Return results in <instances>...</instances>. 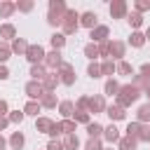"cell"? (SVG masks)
Wrapping results in <instances>:
<instances>
[{
	"instance_id": "35",
	"label": "cell",
	"mask_w": 150,
	"mask_h": 150,
	"mask_svg": "<svg viewBox=\"0 0 150 150\" xmlns=\"http://www.w3.org/2000/svg\"><path fill=\"white\" fill-rule=\"evenodd\" d=\"M16 9V5L14 2H0V16L2 19H7V16H12V12Z\"/></svg>"
},
{
	"instance_id": "57",
	"label": "cell",
	"mask_w": 150,
	"mask_h": 150,
	"mask_svg": "<svg viewBox=\"0 0 150 150\" xmlns=\"http://www.w3.org/2000/svg\"><path fill=\"white\" fill-rule=\"evenodd\" d=\"M145 96H148V98H150V84H148V87H145Z\"/></svg>"
},
{
	"instance_id": "20",
	"label": "cell",
	"mask_w": 150,
	"mask_h": 150,
	"mask_svg": "<svg viewBox=\"0 0 150 150\" xmlns=\"http://www.w3.org/2000/svg\"><path fill=\"white\" fill-rule=\"evenodd\" d=\"M136 138H131V136H122L120 141H117V150H136Z\"/></svg>"
},
{
	"instance_id": "47",
	"label": "cell",
	"mask_w": 150,
	"mask_h": 150,
	"mask_svg": "<svg viewBox=\"0 0 150 150\" xmlns=\"http://www.w3.org/2000/svg\"><path fill=\"white\" fill-rule=\"evenodd\" d=\"M14 5H16V9H19V12H30V9H33V2H30V0H23V2H14Z\"/></svg>"
},
{
	"instance_id": "23",
	"label": "cell",
	"mask_w": 150,
	"mask_h": 150,
	"mask_svg": "<svg viewBox=\"0 0 150 150\" xmlns=\"http://www.w3.org/2000/svg\"><path fill=\"white\" fill-rule=\"evenodd\" d=\"M49 42H52V49L61 52V49H63V45H66V35H63V33H54V35L49 38Z\"/></svg>"
},
{
	"instance_id": "54",
	"label": "cell",
	"mask_w": 150,
	"mask_h": 150,
	"mask_svg": "<svg viewBox=\"0 0 150 150\" xmlns=\"http://www.w3.org/2000/svg\"><path fill=\"white\" fill-rule=\"evenodd\" d=\"M7 124H9L7 115H5V117H0V131H5V129H7Z\"/></svg>"
},
{
	"instance_id": "45",
	"label": "cell",
	"mask_w": 150,
	"mask_h": 150,
	"mask_svg": "<svg viewBox=\"0 0 150 150\" xmlns=\"http://www.w3.org/2000/svg\"><path fill=\"white\" fill-rule=\"evenodd\" d=\"M138 122H129L127 124V136H131V138H136V134H138Z\"/></svg>"
},
{
	"instance_id": "5",
	"label": "cell",
	"mask_w": 150,
	"mask_h": 150,
	"mask_svg": "<svg viewBox=\"0 0 150 150\" xmlns=\"http://www.w3.org/2000/svg\"><path fill=\"white\" fill-rule=\"evenodd\" d=\"M23 91H26V96L30 98V101H40L42 96H45V89H42V82H35V80H30L26 87H23Z\"/></svg>"
},
{
	"instance_id": "12",
	"label": "cell",
	"mask_w": 150,
	"mask_h": 150,
	"mask_svg": "<svg viewBox=\"0 0 150 150\" xmlns=\"http://www.w3.org/2000/svg\"><path fill=\"white\" fill-rule=\"evenodd\" d=\"M105 115H108L112 122H117V120H124V117H127L124 108H122V105H117V103H112V105H105Z\"/></svg>"
},
{
	"instance_id": "17",
	"label": "cell",
	"mask_w": 150,
	"mask_h": 150,
	"mask_svg": "<svg viewBox=\"0 0 150 150\" xmlns=\"http://www.w3.org/2000/svg\"><path fill=\"white\" fill-rule=\"evenodd\" d=\"M56 84H59V75H56V73H47V77L42 80V89H45V91H54Z\"/></svg>"
},
{
	"instance_id": "49",
	"label": "cell",
	"mask_w": 150,
	"mask_h": 150,
	"mask_svg": "<svg viewBox=\"0 0 150 150\" xmlns=\"http://www.w3.org/2000/svg\"><path fill=\"white\" fill-rule=\"evenodd\" d=\"M145 9H150V0H138V2H136V12L141 14V12H145Z\"/></svg>"
},
{
	"instance_id": "41",
	"label": "cell",
	"mask_w": 150,
	"mask_h": 150,
	"mask_svg": "<svg viewBox=\"0 0 150 150\" xmlns=\"http://www.w3.org/2000/svg\"><path fill=\"white\" fill-rule=\"evenodd\" d=\"M84 150H103L101 138H89V141H87V145H84Z\"/></svg>"
},
{
	"instance_id": "36",
	"label": "cell",
	"mask_w": 150,
	"mask_h": 150,
	"mask_svg": "<svg viewBox=\"0 0 150 150\" xmlns=\"http://www.w3.org/2000/svg\"><path fill=\"white\" fill-rule=\"evenodd\" d=\"M148 84H150V77H145V75H141V73H138V75L134 77V87H136V89H145Z\"/></svg>"
},
{
	"instance_id": "8",
	"label": "cell",
	"mask_w": 150,
	"mask_h": 150,
	"mask_svg": "<svg viewBox=\"0 0 150 150\" xmlns=\"http://www.w3.org/2000/svg\"><path fill=\"white\" fill-rule=\"evenodd\" d=\"M61 52H56V49H52L49 54H45V61H42V66L45 68H52V70H59V66H61Z\"/></svg>"
},
{
	"instance_id": "13",
	"label": "cell",
	"mask_w": 150,
	"mask_h": 150,
	"mask_svg": "<svg viewBox=\"0 0 150 150\" xmlns=\"http://www.w3.org/2000/svg\"><path fill=\"white\" fill-rule=\"evenodd\" d=\"M96 19H98V16H96L94 12H84V14H80V26H84V28H89V30H91V28H96V26H98V23H96Z\"/></svg>"
},
{
	"instance_id": "27",
	"label": "cell",
	"mask_w": 150,
	"mask_h": 150,
	"mask_svg": "<svg viewBox=\"0 0 150 150\" xmlns=\"http://www.w3.org/2000/svg\"><path fill=\"white\" fill-rule=\"evenodd\" d=\"M63 148H66V150H77V148H80V138H77L75 134H66V138H63Z\"/></svg>"
},
{
	"instance_id": "52",
	"label": "cell",
	"mask_w": 150,
	"mask_h": 150,
	"mask_svg": "<svg viewBox=\"0 0 150 150\" xmlns=\"http://www.w3.org/2000/svg\"><path fill=\"white\" fill-rule=\"evenodd\" d=\"M7 77H9V70L5 63H0V80H7Z\"/></svg>"
},
{
	"instance_id": "44",
	"label": "cell",
	"mask_w": 150,
	"mask_h": 150,
	"mask_svg": "<svg viewBox=\"0 0 150 150\" xmlns=\"http://www.w3.org/2000/svg\"><path fill=\"white\" fill-rule=\"evenodd\" d=\"M87 103H89V96H80V98H77V103H75V110L87 112Z\"/></svg>"
},
{
	"instance_id": "38",
	"label": "cell",
	"mask_w": 150,
	"mask_h": 150,
	"mask_svg": "<svg viewBox=\"0 0 150 150\" xmlns=\"http://www.w3.org/2000/svg\"><path fill=\"white\" fill-rule=\"evenodd\" d=\"M9 56H12V47L7 42H0V63H5Z\"/></svg>"
},
{
	"instance_id": "29",
	"label": "cell",
	"mask_w": 150,
	"mask_h": 150,
	"mask_svg": "<svg viewBox=\"0 0 150 150\" xmlns=\"http://www.w3.org/2000/svg\"><path fill=\"white\" fill-rule=\"evenodd\" d=\"M42 110V105H40V101H28L26 105H23V115H35L38 117V112Z\"/></svg>"
},
{
	"instance_id": "53",
	"label": "cell",
	"mask_w": 150,
	"mask_h": 150,
	"mask_svg": "<svg viewBox=\"0 0 150 150\" xmlns=\"http://www.w3.org/2000/svg\"><path fill=\"white\" fill-rule=\"evenodd\" d=\"M141 75L150 77V63H143V66H141Z\"/></svg>"
},
{
	"instance_id": "11",
	"label": "cell",
	"mask_w": 150,
	"mask_h": 150,
	"mask_svg": "<svg viewBox=\"0 0 150 150\" xmlns=\"http://www.w3.org/2000/svg\"><path fill=\"white\" fill-rule=\"evenodd\" d=\"M108 35H110V30H108V26H96V28H91V33H89V38H91V42H108Z\"/></svg>"
},
{
	"instance_id": "21",
	"label": "cell",
	"mask_w": 150,
	"mask_h": 150,
	"mask_svg": "<svg viewBox=\"0 0 150 150\" xmlns=\"http://www.w3.org/2000/svg\"><path fill=\"white\" fill-rule=\"evenodd\" d=\"M120 87H122V84H120L117 80H112V77H108V82H105V87H103V91H105L108 96H117V94H120Z\"/></svg>"
},
{
	"instance_id": "42",
	"label": "cell",
	"mask_w": 150,
	"mask_h": 150,
	"mask_svg": "<svg viewBox=\"0 0 150 150\" xmlns=\"http://www.w3.org/2000/svg\"><path fill=\"white\" fill-rule=\"evenodd\" d=\"M73 122H82V124H89V112H80V110H75V112H73Z\"/></svg>"
},
{
	"instance_id": "31",
	"label": "cell",
	"mask_w": 150,
	"mask_h": 150,
	"mask_svg": "<svg viewBox=\"0 0 150 150\" xmlns=\"http://www.w3.org/2000/svg\"><path fill=\"white\" fill-rule=\"evenodd\" d=\"M115 73H120V75H134V66L127 63V61H120V63H115Z\"/></svg>"
},
{
	"instance_id": "33",
	"label": "cell",
	"mask_w": 150,
	"mask_h": 150,
	"mask_svg": "<svg viewBox=\"0 0 150 150\" xmlns=\"http://www.w3.org/2000/svg\"><path fill=\"white\" fill-rule=\"evenodd\" d=\"M84 56H87L89 61H94V59H98V45H94V42H89V45L84 47Z\"/></svg>"
},
{
	"instance_id": "22",
	"label": "cell",
	"mask_w": 150,
	"mask_h": 150,
	"mask_svg": "<svg viewBox=\"0 0 150 150\" xmlns=\"http://www.w3.org/2000/svg\"><path fill=\"white\" fill-rule=\"evenodd\" d=\"M0 38H5V40H14V38H16V28H14L12 23H2V26H0Z\"/></svg>"
},
{
	"instance_id": "2",
	"label": "cell",
	"mask_w": 150,
	"mask_h": 150,
	"mask_svg": "<svg viewBox=\"0 0 150 150\" xmlns=\"http://www.w3.org/2000/svg\"><path fill=\"white\" fill-rule=\"evenodd\" d=\"M68 12V7H66V2L63 0H52L49 2V14H47V23L49 26H61V21H63V14Z\"/></svg>"
},
{
	"instance_id": "24",
	"label": "cell",
	"mask_w": 150,
	"mask_h": 150,
	"mask_svg": "<svg viewBox=\"0 0 150 150\" xmlns=\"http://www.w3.org/2000/svg\"><path fill=\"white\" fill-rule=\"evenodd\" d=\"M9 47H12V52H14V54H26V49H28V42H26L23 38H14V42H12Z\"/></svg>"
},
{
	"instance_id": "28",
	"label": "cell",
	"mask_w": 150,
	"mask_h": 150,
	"mask_svg": "<svg viewBox=\"0 0 150 150\" xmlns=\"http://www.w3.org/2000/svg\"><path fill=\"white\" fill-rule=\"evenodd\" d=\"M40 105H42V108H56V96H54V91H45V96L40 98Z\"/></svg>"
},
{
	"instance_id": "19",
	"label": "cell",
	"mask_w": 150,
	"mask_h": 150,
	"mask_svg": "<svg viewBox=\"0 0 150 150\" xmlns=\"http://www.w3.org/2000/svg\"><path fill=\"white\" fill-rule=\"evenodd\" d=\"M52 124H54V122H52L49 117H38V120H35V129H38L40 134H49V131H52Z\"/></svg>"
},
{
	"instance_id": "26",
	"label": "cell",
	"mask_w": 150,
	"mask_h": 150,
	"mask_svg": "<svg viewBox=\"0 0 150 150\" xmlns=\"http://www.w3.org/2000/svg\"><path fill=\"white\" fill-rule=\"evenodd\" d=\"M23 143H26V138H23V134H21V131H14V134L9 136V145H12L14 150H21V148H23Z\"/></svg>"
},
{
	"instance_id": "10",
	"label": "cell",
	"mask_w": 150,
	"mask_h": 150,
	"mask_svg": "<svg viewBox=\"0 0 150 150\" xmlns=\"http://www.w3.org/2000/svg\"><path fill=\"white\" fill-rule=\"evenodd\" d=\"M110 16L112 19H124L127 16V2L124 0H112L110 2Z\"/></svg>"
},
{
	"instance_id": "58",
	"label": "cell",
	"mask_w": 150,
	"mask_h": 150,
	"mask_svg": "<svg viewBox=\"0 0 150 150\" xmlns=\"http://www.w3.org/2000/svg\"><path fill=\"white\" fill-rule=\"evenodd\" d=\"M103 150H112V148H103Z\"/></svg>"
},
{
	"instance_id": "39",
	"label": "cell",
	"mask_w": 150,
	"mask_h": 150,
	"mask_svg": "<svg viewBox=\"0 0 150 150\" xmlns=\"http://www.w3.org/2000/svg\"><path fill=\"white\" fill-rule=\"evenodd\" d=\"M127 19H129V23H131V28H138V26L143 23V16H141L138 12H131V14H127Z\"/></svg>"
},
{
	"instance_id": "51",
	"label": "cell",
	"mask_w": 150,
	"mask_h": 150,
	"mask_svg": "<svg viewBox=\"0 0 150 150\" xmlns=\"http://www.w3.org/2000/svg\"><path fill=\"white\" fill-rule=\"evenodd\" d=\"M9 112V105H7V101L5 98H0V117H5Z\"/></svg>"
},
{
	"instance_id": "3",
	"label": "cell",
	"mask_w": 150,
	"mask_h": 150,
	"mask_svg": "<svg viewBox=\"0 0 150 150\" xmlns=\"http://www.w3.org/2000/svg\"><path fill=\"white\" fill-rule=\"evenodd\" d=\"M61 28H63V35H73V33H77V28H80V14H77L75 9H68V12L63 14Z\"/></svg>"
},
{
	"instance_id": "48",
	"label": "cell",
	"mask_w": 150,
	"mask_h": 150,
	"mask_svg": "<svg viewBox=\"0 0 150 150\" xmlns=\"http://www.w3.org/2000/svg\"><path fill=\"white\" fill-rule=\"evenodd\" d=\"M98 56H103V59H110V49H108V42H101V45H98Z\"/></svg>"
},
{
	"instance_id": "46",
	"label": "cell",
	"mask_w": 150,
	"mask_h": 150,
	"mask_svg": "<svg viewBox=\"0 0 150 150\" xmlns=\"http://www.w3.org/2000/svg\"><path fill=\"white\" fill-rule=\"evenodd\" d=\"M47 150H66V148H63V141H59V138H52V141L47 143Z\"/></svg>"
},
{
	"instance_id": "14",
	"label": "cell",
	"mask_w": 150,
	"mask_h": 150,
	"mask_svg": "<svg viewBox=\"0 0 150 150\" xmlns=\"http://www.w3.org/2000/svg\"><path fill=\"white\" fill-rule=\"evenodd\" d=\"M103 138H105L108 143H117L122 136H120V129H117L115 124H110V127H103Z\"/></svg>"
},
{
	"instance_id": "37",
	"label": "cell",
	"mask_w": 150,
	"mask_h": 150,
	"mask_svg": "<svg viewBox=\"0 0 150 150\" xmlns=\"http://www.w3.org/2000/svg\"><path fill=\"white\" fill-rule=\"evenodd\" d=\"M23 117H26V115H23V110H12V112H7V120H9V122H14V124H21V122H23Z\"/></svg>"
},
{
	"instance_id": "30",
	"label": "cell",
	"mask_w": 150,
	"mask_h": 150,
	"mask_svg": "<svg viewBox=\"0 0 150 150\" xmlns=\"http://www.w3.org/2000/svg\"><path fill=\"white\" fill-rule=\"evenodd\" d=\"M129 45H131V47H143V45H145V35H143L141 30H134L131 38H129Z\"/></svg>"
},
{
	"instance_id": "1",
	"label": "cell",
	"mask_w": 150,
	"mask_h": 150,
	"mask_svg": "<svg viewBox=\"0 0 150 150\" xmlns=\"http://www.w3.org/2000/svg\"><path fill=\"white\" fill-rule=\"evenodd\" d=\"M138 96H141V89H136L134 84H122V87H120V94L115 96V98H117L115 103H117V105H122V108L127 110L131 103H136V101H138Z\"/></svg>"
},
{
	"instance_id": "15",
	"label": "cell",
	"mask_w": 150,
	"mask_h": 150,
	"mask_svg": "<svg viewBox=\"0 0 150 150\" xmlns=\"http://www.w3.org/2000/svg\"><path fill=\"white\" fill-rule=\"evenodd\" d=\"M59 112H61L63 120H70L73 112H75V103H73V101H61V103H59Z\"/></svg>"
},
{
	"instance_id": "6",
	"label": "cell",
	"mask_w": 150,
	"mask_h": 150,
	"mask_svg": "<svg viewBox=\"0 0 150 150\" xmlns=\"http://www.w3.org/2000/svg\"><path fill=\"white\" fill-rule=\"evenodd\" d=\"M23 56L35 66V63H42V61H45V49H42L40 45H28V49H26Z\"/></svg>"
},
{
	"instance_id": "18",
	"label": "cell",
	"mask_w": 150,
	"mask_h": 150,
	"mask_svg": "<svg viewBox=\"0 0 150 150\" xmlns=\"http://www.w3.org/2000/svg\"><path fill=\"white\" fill-rule=\"evenodd\" d=\"M136 122L138 124H148L150 122V103H145V105H141L136 110Z\"/></svg>"
},
{
	"instance_id": "25",
	"label": "cell",
	"mask_w": 150,
	"mask_h": 150,
	"mask_svg": "<svg viewBox=\"0 0 150 150\" xmlns=\"http://www.w3.org/2000/svg\"><path fill=\"white\" fill-rule=\"evenodd\" d=\"M87 134H89V138H101L103 136V127L98 122H89L87 124Z\"/></svg>"
},
{
	"instance_id": "4",
	"label": "cell",
	"mask_w": 150,
	"mask_h": 150,
	"mask_svg": "<svg viewBox=\"0 0 150 150\" xmlns=\"http://www.w3.org/2000/svg\"><path fill=\"white\" fill-rule=\"evenodd\" d=\"M56 75H59V82H61V84H66V87L75 84V73H73V66H70L68 61H61Z\"/></svg>"
},
{
	"instance_id": "50",
	"label": "cell",
	"mask_w": 150,
	"mask_h": 150,
	"mask_svg": "<svg viewBox=\"0 0 150 150\" xmlns=\"http://www.w3.org/2000/svg\"><path fill=\"white\" fill-rule=\"evenodd\" d=\"M59 134H63V131H61V122H54V124H52V131H49V136H52V138H56Z\"/></svg>"
},
{
	"instance_id": "7",
	"label": "cell",
	"mask_w": 150,
	"mask_h": 150,
	"mask_svg": "<svg viewBox=\"0 0 150 150\" xmlns=\"http://www.w3.org/2000/svg\"><path fill=\"white\" fill-rule=\"evenodd\" d=\"M108 49H110V61L112 59H122L127 52V45L122 40H108Z\"/></svg>"
},
{
	"instance_id": "55",
	"label": "cell",
	"mask_w": 150,
	"mask_h": 150,
	"mask_svg": "<svg viewBox=\"0 0 150 150\" xmlns=\"http://www.w3.org/2000/svg\"><path fill=\"white\" fill-rule=\"evenodd\" d=\"M5 145H7V141H5V136L0 134V150H5Z\"/></svg>"
},
{
	"instance_id": "16",
	"label": "cell",
	"mask_w": 150,
	"mask_h": 150,
	"mask_svg": "<svg viewBox=\"0 0 150 150\" xmlns=\"http://www.w3.org/2000/svg\"><path fill=\"white\" fill-rule=\"evenodd\" d=\"M30 77H33L35 82H42V80L47 77V68H45L42 63H35V66H30Z\"/></svg>"
},
{
	"instance_id": "43",
	"label": "cell",
	"mask_w": 150,
	"mask_h": 150,
	"mask_svg": "<svg viewBox=\"0 0 150 150\" xmlns=\"http://www.w3.org/2000/svg\"><path fill=\"white\" fill-rule=\"evenodd\" d=\"M61 131L63 134H75V122L73 120H63L61 122Z\"/></svg>"
},
{
	"instance_id": "9",
	"label": "cell",
	"mask_w": 150,
	"mask_h": 150,
	"mask_svg": "<svg viewBox=\"0 0 150 150\" xmlns=\"http://www.w3.org/2000/svg\"><path fill=\"white\" fill-rule=\"evenodd\" d=\"M87 112H105V98H103L101 94H96V96H89Z\"/></svg>"
},
{
	"instance_id": "56",
	"label": "cell",
	"mask_w": 150,
	"mask_h": 150,
	"mask_svg": "<svg viewBox=\"0 0 150 150\" xmlns=\"http://www.w3.org/2000/svg\"><path fill=\"white\" fill-rule=\"evenodd\" d=\"M143 35H145V40H150V28H148V30H145Z\"/></svg>"
},
{
	"instance_id": "32",
	"label": "cell",
	"mask_w": 150,
	"mask_h": 150,
	"mask_svg": "<svg viewBox=\"0 0 150 150\" xmlns=\"http://www.w3.org/2000/svg\"><path fill=\"white\" fill-rule=\"evenodd\" d=\"M136 141H143V143H150V124H141V127H138V134H136Z\"/></svg>"
},
{
	"instance_id": "40",
	"label": "cell",
	"mask_w": 150,
	"mask_h": 150,
	"mask_svg": "<svg viewBox=\"0 0 150 150\" xmlns=\"http://www.w3.org/2000/svg\"><path fill=\"white\" fill-rule=\"evenodd\" d=\"M87 75H89L91 80H96V77H101V66L91 61V63H89V68H87Z\"/></svg>"
},
{
	"instance_id": "34",
	"label": "cell",
	"mask_w": 150,
	"mask_h": 150,
	"mask_svg": "<svg viewBox=\"0 0 150 150\" xmlns=\"http://www.w3.org/2000/svg\"><path fill=\"white\" fill-rule=\"evenodd\" d=\"M101 75H115V63L110 61V59H103V63H101Z\"/></svg>"
}]
</instances>
